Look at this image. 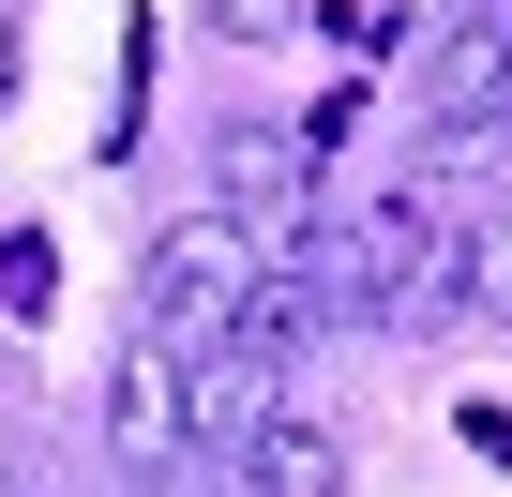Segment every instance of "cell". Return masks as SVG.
<instances>
[{
  "mask_svg": "<svg viewBox=\"0 0 512 497\" xmlns=\"http://www.w3.org/2000/svg\"><path fill=\"white\" fill-rule=\"evenodd\" d=\"M256 272H272V241H256V226L181 211L151 257H136V332H166V347H226L241 302H256Z\"/></svg>",
  "mask_w": 512,
  "mask_h": 497,
  "instance_id": "7a4b0ae2",
  "label": "cell"
},
{
  "mask_svg": "<svg viewBox=\"0 0 512 497\" xmlns=\"http://www.w3.org/2000/svg\"><path fill=\"white\" fill-rule=\"evenodd\" d=\"M467 317H497V332H512V211H482V226H467Z\"/></svg>",
  "mask_w": 512,
  "mask_h": 497,
  "instance_id": "ba28073f",
  "label": "cell"
},
{
  "mask_svg": "<svg viewBox=\"0 0 512 497\" xmlns=\"http://www.w3.org/2000/svg\"><path fill=\"white\" fill-rule=\"evenodd\" d=\"M211 196H226V226L272 241V257H302V241H317V136L226 121V136H211Z\"/></svg>",
  "mask_w": 512,
  "mask_h": 497,
  "instance_id": "3957f363",
  "label": "cell"
},
{
  "mask_svg": "<svg viewBox=\"0 0 512 497\" xmlns=\"http://www.w3.org/2000/svg\"><path fill=\"white\" fill-rule=\"evenodd\" d=\"M106 452H121L136 482H166V452H196V347H166V332L121 347V377H106Z\"/></svg>",
  "mask_w": 512,
  "mask_h": 497,
  "instance_id": "277c9868",
  "label": "cell"
},
{
  "mask_svg": "<svg viewBox=\"0 0 512 497\" xmlns=\"http://www.w3.org/2000/svg\"><path fill=\"white\" fill-rule=\"evenodd\" d=\"M437 136H467V121H512V0H497V16H467L452 46H437Z\"/></svg>",
  "mask_w": 512,
  "mask_h": 497,
  "instance_id": "5b68a950",
  "label": "cell"
},
{
  "mask_svg": "<svg viewBox=\"0 0 512 497\" xmlns=\"http://www.w3.org/2000/svg\"><path fill=\"white\" fill-rule=\"evenodd\" d=\"M211 16H226L241 46H287V31H317V0H211Z\"/></svg>",
  "mask_w": 512,
  "mask_h": 497,
  "instance_id": "9c48e42d",
  "label": "cell"
},
{
  "mask_svg": "<svg viewBox=\"0 0 512 497\" xmlns=\"http://www.w3.org/2000/svg\"><path fill=\"white\" fill-rule=\"evenodd\" d=\"M272 377H287V362H256L241 332H226V347H196V437H211V452H256V422H272Z\"/></svg>",
  "mask_w": 512,
  "mask_h": 497,
  "instance_id": "52a82bcc",
  "label": "cell"
},
{
  "mask_svg": "<svg viewBox=\"0 0 512 497\" xmlns=\"http://www.w3.org/2000/svg\"><path fill=\"white\" fill-rule=\"evenodd\" d=\"M302 272H317V302L362 317V332H437V317H467V211H452L437 181H407V196H377L362 226H317Z\"/></svg>",
  "mask_w": 512,
  "mask_h": 497,
  "instance_id": "6da1fadb",
  "label": "cell"
},
{
  "mask_svg": "<svg viewBox=\"0 0 512 497\" xmlns=\"http://www.w3.org/2000/svg\"><path fill=\"white\" fill-rule=\"evenodd\" d=\"M226 482H241V497H347V452H332V422H287V407H272Z\"/></svg>",
  "mask_w": 512,
  "mask_h": 497,
  "instance_id": "8992f818",
  "label": "cell"
},
{
  "mask_svg": "<svg viewBox=\"0 0 512 497\" xmlns=\"http://www.w3.org/2000/svg\"><path fill=\"white\" fill-rule=\"evenodd\" d=\"M0 106H16V16H0Z\"/></svg>",
  "mask_w": 512,
  "mask_h": 497,
  "instance_id": "30bf717a",
  "label": "cell"
},
{
  "mask_svg": "<svg viewBox=\"0 0 512 497\" xmlns=\"http://www.w3.org/2000/svg\"><path fill=\"white\" fill-rule=\"evenodd\" d=\"M392 16H437V0H392Z\"/></svg>",
  "mask_w": 512,
  "mask_h": 497,
  "instance_id": "8fae6325",
  "label": "cell"
}]
</instances>
